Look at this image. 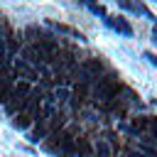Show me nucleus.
I'll list each match as a JSON object with an SVG mask.
<instances>
[{
    "mask_svg": "<svg viewBox=\"0 0 157 157\" xmlns=\"http://www.w3.org/2000/svg\"><path fill=\"white\" fill-rule=\"evenodd\" d=\"M105 64L101 59H83L81 64H76V71H74V83L78 86H93L103 74H105Z\"/></svg>",
    "mask_w": 157,
    "mask_h": 157,
    "instance_id": "nucleus-1",
    "label": "nucleus"
},
{
    "mask_svg": "<svg viewBox=\"0 0 157 157\" xmlns=\"http://www.w3.org/2000/svg\"><path fill=\"white\" fill-rule=\"evenodd\" d=\"M118 88H120L118 76H115L113 71H105V74L93 83V98H96L98 103H113Z\"/></svg>",
    "mask_w": 157,
    "mask_h": 157,
    "instance_id": "nucleus-2",
    "label": "nucleus"
},
{
    "mask_svg": "<svg viewBox=\"0 0 157 157\" xmlns=\"http://www.w3.org/2000/svg\"><path fill=\"white\" fill-rule=\"evenodd\" d=\"M29 91H32V88H29V83H25V81L15 83V86H12V91L7 93V101H5V110H7L10 115H17Z\"/></svg>",
    "mask_w": 157,
    "mask_h": 157,
    "instance_id": "nucleus-3",
    "label": "nucleus"
},
{
    "mask_svg": "<svg viewBox=\"0 0 157 157\" xmlns=\"http://www.w3.org/2000/svg\"><path fill=\"white\" fill-rule=\"evenodd\" d=\"M132 105H140L137 93H135L132 88H128V86H120L118 93H115V98H113V108H115L118 113H125V110L132 108Z\"/></svg>",
    "mask_w": 157,
    "mask_h": 157,
    "instance_id": "nucleus-4",
    "label": "nucleus"
},
{
    "mask_svg": "<svg viewBox=\"0 0 157 157\" xmlns=\"http://www.w3.org/2000/svg\"><path fill=\"white\" fill-rule=\"evenodd\" d=\"M39 101H42V91H39V88H37V91H29L17 115H27V118L34 120V118H37V110H39Z\"/></svg>",
    "mask_w": 157,
    "mask_h": 157,
    "instance_id": "nucleus-5",
    "label": "nucleus"
},
{
    "mask_svg": "<svg viewBox=\"0 0 157 157\" xmlns=\"http://www.w3.org/2000/svg\"><path fill=\"white\" fill-rule=\"evenodd\" d=\"M12 86H15V76H12L10 71L0 74V103H2V105H5V101H7V93L12 91Z\"/></svg>",
    "mask_w": 157,
    "mask_h": 157,
    "instance_id": "nucleus-6",
    "label": "nucleus"
},
{
    "mask_svg": "<svg viewBox=\"0 0 157 157\" xmlns=\"http://www.w3.org/2000/svg\"><path fill=\"white\" fill-rule=\"evenodd\" d=\"M15 69H17L20 78H25V83H32V81H37V78H39V76H37V71H34V66H29L27 61H17V64H15Z\"/></svg>",
    "mask_w": 157,
    "mask_h": 157,
    "instance_id": "nucleus-7",
    "label": "nucleus"
},
{
    "mask_svg": "<svg viewBox=\"0 0 157 157\" xmlns=\"http://www.w3.org/2000/svg\"><path fill=\"white\" fill-rule=\"evenodd\" d=\"M93 157H115V150H113V145H110L108 137H101V140L96 142V147H93Z\"/></svg>",
    "mask_w": 157,
    "mask_h": 157,
    "instance_id": "nucleus-8",
    "label": "nucleus"
},
{
    "mask_svg": "<svg viewBox=\"0 0 157 157\" xmlns=\"http://www.w3.org/2000/svg\"><path fill=\"white\" fill-rule=\"evenodd\" d=\"M108 22H110V27H115L120 34H125V37L132 34V27H130V22H128L125 17H108Z\"/></svg>",
    "mask_w": 157,
    "mask_h": 157,
    "instance_id": "nucleus-9",
    "label": "nucleus"
},
{
    "mask_svg": "<svg viewBox=\"0 0 157 157\" xmlns=\"http://www.w3.org/2000/svg\"><path fill=\"white\" fill-rule=\"evenodd\" d=\"M12 125H15L17 130H27V128L32 125V118H27V115H15V120H12Z\"/></svg>",
    "mask_w": 157,
    "mask_h": 157,
    "instance_id": "nucleus-10",
    "label": "nucleus"
},
{
    "mask_svg": "<svg viewBox=\"0 0 157 157\" xmlns=\"http://www.w3.org/2000/svg\"><path fill=\"white\" fill-rule=\"evenodd\" d=\"M56 29H59V32H64V34H71V37H78V39H83V34H81L78 29L69 27V25H56Z\"/></svg>",
    "mask_w": 157,
    "mask_h": 157,
    "instance_id": "nucleus-11",
    "label": "nucleus"
},
{
    "mask_svg": "<svg viewBox=\"0 0 157 157\" xmlns=\"http://www.w3.org/2000/svg\"><path fill=\"white\" fill-rule=\"evenodd\" d=\"M145 59H150V64H152V66H157V54H152V52H145Z\"/></svg>",
    "mask_w": 157,
    "mask_h": 157,
    "instance_id": "nucleus-12",
    "label": "nucleus"
},
{
    "mask_svg": "<svg viewBox=\"0 0 157 157\" xmlns=\"http://www.w3.org/2000/svg\"><path fill=\"white\" fill-rule=\"evenodd\" d=\"M142 150H145V152H147L150 157H157V150H150V147H142Z\"/></svg>",
    "mask_w": 157,
    "mask_h": 157,
    "instance_id": "nucleus-13",
    "label": "nucleus"
},
{
    "mask_svg": "<svg viewBox=\"0 0 157 157\" xmlns=\"http://www.w3.org/2000/svg\"><path fill=\"white\" fill-rule=\"evenodd\" d=\"M152 37H155V42H157V25L152 27Z\"/></svg>",
    "mask_w": 157,
    "mask_h": 157,
    "instance_id": "nucleus-14",
    "label": "nucleus"
}]
</instances>
